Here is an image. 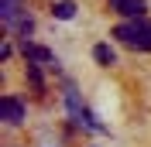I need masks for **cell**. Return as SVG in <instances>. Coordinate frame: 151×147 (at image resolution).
Wrapping results in <instances>:
<instances>
[{
    "instance_id": "cell-1",
    "label": "cell",
    "mask_w": 151,
    "mask_h": 147,
    "mask_svg": "<svg viewBox=\"0 0 151 147\" xmlns=\"http://www.w3.org/2000/svg\"><path fill=\"white\" fill-rule=\"evenodd\" d=\"M113 38L134 51H151V21L148 17H127L113 28Z\"/></svg>"
},
{
    "instance_id": "cell-2",
    "label": "cell",
    "mask_w": 151,
    "mask_h": 147,
    "mask_svg": "<svg viewBox=\"0 0 151 147\" xmlns=\"http://www.w3.org/2000/svg\"><path fill=\"white\" fill-rule=\"evenodd\" d=\"M65 106H69V116L79 123V127H86V130H96V133H103V123H96L93 120V113H86L83 110V103H79V92L72 89V86H65Z\"/></svg>"
},
{
    "instance_id": "cell-3",
    "label": "cell",
    "mask_w": 151,
    "mask_h": 147,
    "mask_svg": "<svg viewBox=\"0 0 151 147\" xmlns=\"http://www.w3.org/2000/svg\"><path fill=\"white\" fill-rule=\"evenodd\" d=\"M0 120L10 123V127L24 123V103H21L17 96H4V99H0Z\"/></svg>"
},
{
    "instance_id": "cell-4",
    "label": "cell",
    "mask_w": 151,
    "mask_h": 147,
    "mask_svg": "<svg viewBox=\"0 0 151 147\" xmlns=\"http://www.w3.org/2000/svg\"><path fill=\"white\" fill-rule=\"evenodd\" d=\"M110 10H117L120 17H144L148 4L144 0H110Z\"/></svg>"
},
{
    "instance_id": "cell-5",
    "label": "cell",
    "mask_w": 151,
    "mask_h": 147,
    "mask_svg": "<svg viewBox=\"0 0 151 147\" xmlns=\"http://www.w3.org/2000/svg\"><path fill=\"white\" fill-rule=\"evenodd\" d=\"M21 51H24V58H28V62H35V65H55V55H52L48 48H41V45L24 41V45H21Z\"/></svg>"
},
{
    "instance_id": "cell-6",
    "label": "cell",
    "mask_w": 151,
    "mask_h": 147,
    "mask_svg": "<svg viewBox=\"0 0 151 147\" xmlns=\"http://www.w3.org/2000/svg\"><path fill=\"white\" fill-rule=\"evenodd\" d=\"M21 14H24L21 0H0V21H4L10 31H14V24L21 21Z\"/></svg>"
},
{
    "instance_id": "cell-7",
    "label": "cell",
    "mask_w": 151,
    "mask_h": 147,
    "mask_svg": "<svg viewBox=\"0 0 151 147\" xmlns=\"http://www.w3.org/2000/svg\"><path fill=\"white\" fill-rule=\"evenodd\" d=\"M52 14H55L58 21H72L76 17V4H72V0H58L55 7H52Z\"/></svg>"
},
{
    "instance_id": "cell-8",
    "label": "cell",
    "mask_w": 151,
    "mask_h": 147,
    "mask_svg": "<svg viewBox=\"0 0 151 147\" xmlns=\"http://www.w3.org/2000/svg\"><path fill=\"white\" fill-rule=\"evenodd\" d=\"M93 58H96L100 65H113V62H117V55H113L110 45H96V48H93Z\"/></svg>"
}]
</instances>
